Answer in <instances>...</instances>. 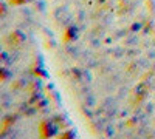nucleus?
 <instances>
[]
</instances>
